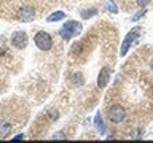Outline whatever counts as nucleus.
Masks as SVG:
<instances>
[{
    "label": "nucleus",
    "instance_id": "f257e3e1",
    "mask_svg": "<svg viewBox=\"0 0 153 143\" xmlns=\"http://www.w3.org/2000/svg\"><path fill=\"white\" fill-rule=\"evenodd\" d=\"M80 32H81V24L76 22V21H69V22H65L61 29V38L67 41V40H70L72 37L78 35Z\"/></svg>",
    "mask_w": 153,
    "mask_h": 143
},
{
    "label": "nucleus",
    "instance_id": "f03ea898",
    "mask_svg": "<svg viewBox=\"0 0 153 143\" xmlns=\"http://www.w3.org/2000/svg\"><path fill=\"white\" fill-rule=\"evenodd\" d=\"M33 41H35L37 48H40L42 51H50L53 48V38L46 32H37L33 37Z\"/></svg>",
    "mask_w": 153,
    "mask_h": 143
},
{
    "label": "nucleus",
    "instance_id": "7ed1b4c3",
    "mask_svg": "<svg viewBox=\"0 0 153 143\" xmlns=\"http://www.w3.org/2000/svg\"><path fill=\"white\" fill-rule=\"evenodd\" d=\"M140 32H142L140 27H134V29L129 30L128 37L124 38V41H123V45H121V51H120V54H121V56H126L128 54V51H129V48L132 46L134 40H136L137 37H140Z\"/></svg>",
    "mask_w": 153,
    "mask_h": 143
},
{
    "label": "nucleus",
    "instance_id": "20e7f679",
    "mask_svg": "<svg viewBox=\"0 0 153 143\" xmlns=\"http://www.w3.org/2000/svg\"><path fill=\"white\" fill-rule=\"evenodd\" d=\"M124 118H126V111H124V108L121 107V105H113V107H110L108 119L112 122H121Z\"/></svg>",
    "mask_w": 153,
    "mask_h": 143
},
{
    "label": "nucleus",
    "instance_id": "39448f33",
    "mask_svg": "<svg viewBox=\"0 0 153 143\" xmlns=\"http://www.w3.org/2000/svg\"><path fill=\"white\" fill-rule=\"evenodd\" d=\"M11 43H13V46H14V48H19V49L26 48V46H27V43H29L27 33H26V32H18V33H14L13 38H11Z\"/></svg>",
    "mask_w": 153,
    "mask_h": 143
},
{
    "label": "nucleus",
    "instance_id": "423d86ee",
    "mask_svg": "<svg viewBox=\"0 0 153 143\" xmlns=\"http://www.w3.org/2000/svg\"><path fill=\"white\" fill-rule=\"evenodd\" d=\"M33 18H35V11L32 8H21L18 11V19L22 22H30L33 21Z\"/></svg>",
    "mask_w": 153,
    "mask_h": 143
},
{
    "label": "nucleus",
    "instance_id": "0eeeda50",
    "mask_svg": "<svg viewBox=\"0 0 153 143\" xmlns=\"http://www.w3.org/2000/svg\"><path fill=\"white\" fill-rule=\"evenodd\" d=\"M108 80H110V69L108 67H102V70L99 72V76H97V86L100 89L105 88Z\"/></svg>",
    "mask_w": 153,
    "mask_h": 143
},
{
    "label": "nucleus",
    "instance_id": "6e6552de",
    "mask_svg": "<svg viewBox=\"0 0 153 143\" xmlns=\"http://www.w3.org/2000/svg\"><path fill=\"white\" fill-rule=\"evenodd\" d=\"M94 124H96V129L99 130V133H104L107 132V127H105V124H104V119H102V114L97 113L96 114V119H94Z\"/></svg>",
    "mask_w": 153,
    "mask_h": 143
},
{
    "label": "nucleus",
    "instance_id": "1a4fd4ad",
    "mask_svg": "<svg viewBox=\"0 0 153 143\" xmlns=\"http://www.w3.org/2000/svg\"><path fill=\"white\" fill-rule=\"evenodd\" d=\"M13 126L8 122H0V137H8L10 132H11Z\"/></svg>",
    "mask_w": 153,
    "mask_h": 143
},
{
    "label": "nucleus",
    "instance_id": "9d476101",
    "mask_svg": "<svg viewBox=\"0 0 153 143\" xmlns=\"http://www.w3.org/2000/svg\"><path fill=\"white\" fill-rule=\"evenodd\" d=\"M64 11H56L48 16V22H54V21H61V19H64Z\"/></svg>",
    "mask_w": 153,
    "mask_h": 143
},
{
    "label": "nucleus",
    "instance_id": "9b49d317",
    "mask_svg": "<svg viewBox=\"0 0 153 143\" xmlns=\"http://www.w3.org/2000/svg\"><path fill=\"white\" fill-rule=\"evenodd\" d=\"M70 83L72 84L76 83V86H81V84H83V76H81L80 73L78 75H74V76H72V80H70Z\"/></svg>",
    "mask_w": 153,
    "mask_h": 143
},
{
    "label": "nucleus",
    "instance_id": "f8f14e48",
    "mask_svg": "<svg viewBox=\"0 0 153 143\" xmlns=\"http://www.w3.org/2000/svg\"><path fill=\"white\" fill-rule=\"evenodd\" d=\"M105 5H107V10H108L110 13H117V11H118L117 5H115V3L112 2V0H107V3H105Z\"/></svg>",
    "mask_w": 153,
    "mask_h": 143
},
{
    "label": "nucleus",
    "instance_id": "ddd939ff",
    "mask_svg": "<svg viewBox=\"0 0 153 143\" xmlns=\"http://www.w3.org/2000/svg\"><path fill=\"white\" fill-rule=\"evenodd\" d=\"M94 14H97V10H89V11H81V18L83 19H88L91 16H94Z\"/></svg>",
    "mask_w": 153,
    "mask_h": 143
},
{
    "label": "nucleus",
    "instance_id": "4468645a",
    "mask_svg": "<svg viewBox=\"0 0 153 143\" xmlns=\"http://www.w3.org/2000/svg\"><path fill=\"white\" fill-rule=\"evenodd\" d=\"M145 13H147V10H140V11H139V13H136V14H134L131 21H132V22H136L137 19H140L142 16H145Z\"/></svg>",
    "mask_w": 153,
    "mask_h": 143
},
{
    "label": "nucleus",
    "instance_id": "2eb2a0df",
    "mask_svg": "<svg viewBox=\"0 0 153 143\" xmlns=\"http://www.w3.org/2000/svg\"><path fill=\"white\" fill-rule=\"evenodd\" d=\"M53 138H54V140H61V138H65V135L62 132H57V133H54V137H53Z\"/></svg>",
    "mask_w": 153,
    "mask_h": 143
},
{
    "label": "nucleus",
    "instance_id": "dca6fc26",
    "mask_svg": "<svg viewBox=\"0 0 153 143\" xmlns=\"http://www.w3.org/2000/svg\"><path fill=\"white\" fill-rule=\"evenodd\" d=\"M137 2H139V5H140V7H145V5L150 3V0H137Z\"/></svg>",
    "mask_w": 153,
    "mask_h": 143
},
{
    "label": "nucleus",
    "instance_id": "f3484780",
    "mask_svg": "<svg viewBox=\"0 0 153 143\" xmlns=\"http://www.w3.org/2000/svg\"><path fill=\"white\" fill-rule=\"evenodd\" d=\"M13 138H14V140H22V138H24V135H22V133H19V135L13 137Z\"/></svg>",
    "mask_w": 153,
    "mask_h": 143
},
{
    "label": "nucleus",
    "instance_id": "a211bd4d",
    "mask_svg": "<svg viewBox=\"0 0 153 143\" xmlns=\"http://www.w3.org/2000/svg\"><path fill=\"white\" fill-rule=\"evenodd\" d=\"M50 118H53V119H57V113H51V111H50Z\"/></svg>",
    "mask_w": 153,
    "mask_h": 143
},
{
    "label": "nucleus",
    "instance_id": "6ab92c4d",
    "mask_svg": "<svg viewBox=\"0 0 153 143\" xmlns=\"http://www.w3.org/2000/svg\"><path fill=\"white\" fill-rule=\"evenodd\" d=\"M150 67H152V70H153V60H152V64H150Z\"/></svg>",
    "mask_w": 153,
    "mask_h": 143
}]
</instances>
